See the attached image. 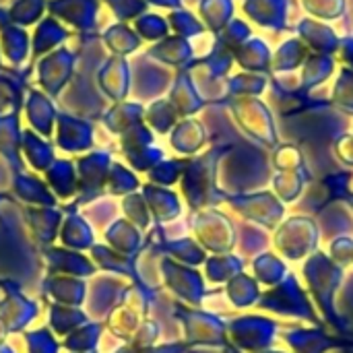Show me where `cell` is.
<instances>
[{"mask_svg": "<svg viewBox=\"0 0 353 353\" xmlns=\"http://www.w3.org/2000/svg\"><path fill=\"white\" fill-rule=\"evenodd\" d=\"M319 244V230L310 219L294 217L277 234L279 250L290 259H302Z\"/></svg>", "mask_w": 353, "mask_h": 353, "instance_id": "cell-1", "label": "cell"}, {"mask_svg": "<svg viewBox=\"0 0 353 353\" xmlns=\"http://www.w3.org/2000/svg\"><path fill=\"white\" fill-rule=\"evenodd\" d=\"M232 337L234 341L248 350V352H261V350H267L275 337V325L265 321V319H259V316H252V319H238L232 327Z\"/></svg>", "mask_w": 353, "mask_h": 353, "instance_id": "cell-2", "label": "cell"}, {"mask_svg": "<svg viewBox=\"0 0 353 353\" xmlns=\"http://www.w3.org/2000/svg\"><path fill=\"white\" fill-rule=\"evenodd\" d=\"M339 269L335 265L329 263V259L314 254L308 263H306V279L310 281L316 298L321 300V306L327 308L329 306V296L335 290L337 281H339Z\"/></svg>", "mask_w": 353, "mask_h": 353, "instance_id": "cell-3", "label": "cell"}, {"mask_svg": "<svg viewBox=\"0 0 353 353\" xmlns=\"http://www.w3.org/2000/svg\"><path fill=\"white\" fill-rule=\"evenodd\" d=\"M163 269H165V281L172 285V290L176 294H180L190 304L201 302L205 285H203V277L199 273H194L192 269L174 265V263H165Z\"/></svg>", "mask_w": 353, "mask_h": 353, "instance_id": "cell-4", "label": "cell"}, {"mask_svg": "<svg viewBox=\"0 0 353 353\" xmlns=\"http://www.w3.org/2000/svg\"><path fill=\"white\" fill-rule=\"evenodd\" d=\"M186 331L188 339L196 343H219L225 331V325L221 319H215L211 314H186Z\"/></svg>", "mask_w": 353, "mask_h": 353, "instance_id": "cell-5", "label": "cell"}, {"mask_svg": "<svg viewBox=\"0 0 353 353\" xmlns=\"http://www.w3.org/2000/svg\"><path fill=\"white\" fill-rule=\"evenodd\" d=\"M228 296L236 308H246V306L256 304V300L261 298V292L254 279H250L244 273H238L228 285Z\"/></svg>", "mask_w": 353, "mask_h": 353, "instance_id": "cell-6", "label": "cell"}, {"mask_svg": "<svg viewBox=\"0 0 353 353\" xmlns=\"http://www.w3.org/2000/svg\"><path fill=\"white\" fill-rule=\"evenodd\" d=\"M254 269H256V275L263 283L267 285H275L279 281H283L285 273H288V267L283 261H279L277 256L273 254H263L254 261Z\"/></svg>", "mask_w": 353, "mask_h": 353, "instance_id": "cell-7", "label": "cell"}, {"mask_svg": "<svg viewBox=\"0 0 353 353\" xmlns=\"http://www.w3.org/2000/svg\"><path fill=\"white\" fill-rule=\"evenodd\" d=\"M209 277L213 281H223V279H234L242 271V261L234 254H221L209 261L207 265Z\"/></svg>", "mask_w": 353, "mask_h": 353, "instance_id": "cell-8", "label": "cell"}, {"mask_svg": "<svg viewBox=\"0 0 353 353\" xmlns=\"http://www.w3.org/2000/svg\"><path fill=\"white\" fill-rule=\"evenodd\" d=\"M172 250V254H176L178 259L186 261V263H203L205 261V254L203 250L192 242V240H178V242H170L168 246Z\"/></svg>", "mask_w": 353, "mask_h": 353, "instance_id": "cell-9", "label": "cell"}, {"mask_svg": "<svg viewBox=\"0 0 353 353\" xmlns=\"http://www.w3.org/2000/svg\"><path fill=\"white\" fill-rule=\"evenodd\" d=\"M298 337H300L298 341L290 339V343L296 347L298 353H319L327 345V341L323 339V335H316V333H298Z\"/></svg>", "mask_w": 353, "mask_h": 353, "instance_id": "cell-10", "label": "cell"}, {"mask_svg": "<svg viewBox=\"0 0 353 353\" xmlns=\"http://www.w3.org/2000/svg\"><path fill=\"white\" fill-rule=\"evenodd\" d=\"M269 353H279V352H269Z\"/></svg>", "mask_w": 353, "mask_h": 353, "instance_id": "cell-11", "label": "cell"}]
</instances>
